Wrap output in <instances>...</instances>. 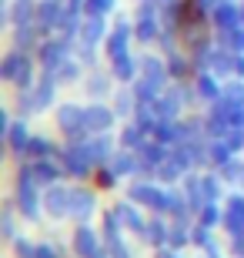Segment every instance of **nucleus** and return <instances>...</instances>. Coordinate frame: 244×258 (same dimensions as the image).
Instances as JSON below:
<instances>
[]
</instances>
